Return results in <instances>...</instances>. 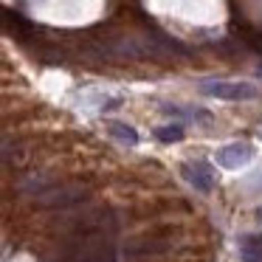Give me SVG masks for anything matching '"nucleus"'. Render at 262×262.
<instances>
[{"label":"nucleus","mask_w":262,"mask_h":262,"mask_svg":"<svg viewBox=\"0 0 262 262\" xmlns=\"http://www.w3.org/2000/svg\"><path fill=\"white\" fill-rule=\"evenodd\" d=\"M85 200V186L79 183H71V186H57V189H42L37 194V206H46V209H65V206H74Z\"/></svg>","instance_id":"f257e3e1"},{"label":"nucleus","mask_w":262,"mask_h":262,"mask_svg":"<svg viewBox=\"0 0 262 262\" xmlns=\"http://www.w3.org/2000/svg\"><path fill=\"white\" fill-rule=\"evenodd\" d=\"M200 91H203L206 96L226 99V102H243V99L256 96V88L248 85V82H203Z\"/></svg>","instance_id":"f03ea898"},{"label":"nucleus","mask_w":262,"mask_h":262,"mask_svg":"<svg viewBox=\"0 0 262 262\" xmlns=\"http://www.w3.org/2000/svg\"><path fill=\"white\" fill-rule=\"evenodd\" d=\"M71 262H116V256L110 243H104L99 237H85L79 239L76 251L71 254Z\"/></svg>","instance_id":"7ed1b4c3"},{"label":"nucleus","mask_w":262,"mask_h":262,"mask_svg":"<svg viewBox=\"0 0 262 262\" xmlns=\"http://www.w3.org/2000/svg\"><path fill=\"white\" fill-rule=\"evenodd\" d=\"M183 178H186L189 183H192L198 192L209 194L211 189H214V172H211V166L206 164V161H194V164H183L181 166Z\"/></svg>","instance_id":"20e7f679"},{"label":"nucleus","mask_w":262,"mask_h":262,"mask_svg":"<svg viewBox=\"0 0 262 262\" xmlns=\"http://www.w3.org/2000/svg\"><path fill=\"white\" fill-rule=\"evenodd\" d=\"M251 158H254V147H251V144H228V147L220 149L217 164L226 166V169H239V166H245Z\"/></svg>","instance_id":"39448f33"},{"label":"nucleus","mask_w":262,"mask_h":262,"mask_svg":"<svg viewBox=\"0 0 262 262\" xmlns=\"http://www.w3.org/2000/svg\"><path fill=\"white\" fill-rule=\"evenodd\" d=\"M239 256L243 262H262V234H251L239 245Z\"/></svg>","instance_id":"423d86ee"},{"label":"nucleus","mask_w":262,"mask_h":262,"mask_svg":"<svg viewBox=\"0 0 262 262\" xmlns=\"http://www.w3.org/2000/svg\"><path fill=\"white\" fill-rule=\"evenodd\" d=\"M110 136L113 138H119L121 144H138V133L133 130L130 124H121V121H110Z\"/></svg>","instance_id":"0eeeda50"},{"label":"nucleus","mask_w":262,"mask_h":262,"mask_svg":"<svg viewBox=\"0 0 262 262\" xmlns=\"http://www.w3.org/2000/svg\"><path fill=\"white\" fill-rule=\"evenodd\" d=\"M155 138L164 141V144L181 141V138H183V124H164V127H158V130H155Z\"/></svg>","instance_id":"6e6552de"},{"label":"nucleus","mask_w":262,"mask_h":262,"mask_svg":"<svg viewBox=\"0 0 262 262\" xmlns=\"http://www.w3.org/2000/svg\"><path fill=\"white\" fill-rule=\"evenodd\" d=\"M243 34H245L243 40L248 42V46L254 48L256 54H262V34H259V31H243Z\"/></svg>","instance_id":"1a4fd4ad"},{"label":"nucleus","mask_w":262,"mask_h":262,"mask_svg":"<svg viewBox=\"0 0 262 262\" xmlns=\"http://www.w3.org/2000/svg\"><path fill=\"white\" fill-rule=\"evenodd\" d=\"M256 220H259V223H262V209H259V211H256Z\"/></svg>","instance_id":"9d476101"}]
</instances>
